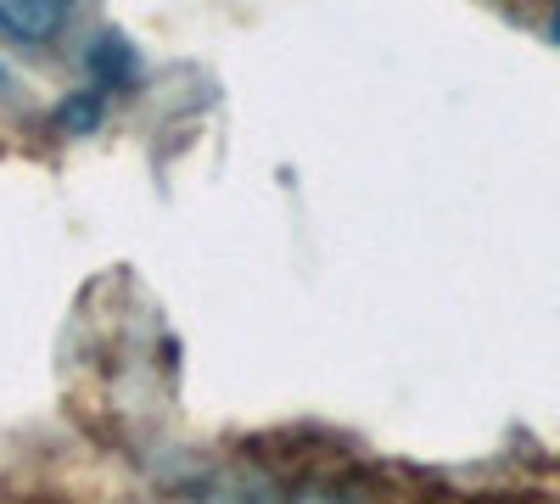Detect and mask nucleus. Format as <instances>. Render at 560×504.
<instances>
[{"label":"nucleus","instance_id":"nucleus-3","mask_svg":"<svg viewBox=\"0 0 560 504\" xmlns=\"http://www.w3.org/2000/svg\"><path fill=\"white\" fill-rule=\"evenodd\" d=\"M555 34H560V17H555Z\"/></svg>","mask_w":560,"mask_h":504},{"label":"nucleus","instance_id":"nucleus-1","mask_svg":"<svg viewBox=\"0 0 560 504\" xmlns=\"http://www.w3.org/2000/svg\"><path fill=\"white\" fill-rule=\"evenodd\" d=\"M57 28H68V7H7V0H0V34L51 39Z\"/></svg>","mask_w":560,"mask_h":504},{"label":"nucleus","instance_id":"nucleus-2","mask_svg":"<svg viewBox=\"0 0 560 504\" xmlns=\"http://www.w3.org/2000/svg\"><path fill=\"white\" fill-rule=\"evenodd\" d=\"M0 90H7V68H0Z\"/></svg>","mask_w":560,"mask_h":504}]
</instances>
